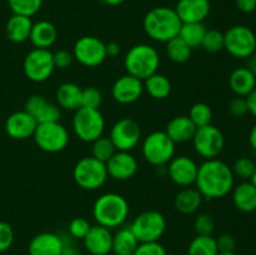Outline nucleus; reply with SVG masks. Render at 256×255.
<instances>
[{"label": "nucleus", "instance_id": "0eeeda50", "mask_svg": "<svg viewBox=\"0 0 256 255\" xmlns=\"http://www.w3.org/2000/svg\"><path fill=\"white\" fill-rule=\"evenodd\" d=\"M72 178L82 189L94 192L106 182L109 175L104 162L92 156H86L76 162L72 170Z\"/></svg>", "mask_w": 256, "mask_h": 255}, {"label": "nucleus", "instance_id": "603ef678", "mask_svg": "<svg viewBox=\"0 0 256 255\" xmlns=\"http://www.w3.org/2000/svg\"><path fill=\"white\" fill-rule=\"evenodd\" d=\"M62 255H80L79 250L72 244H66L64 240V249H62Z\"/></svg>", "mask_w": 256, "mask_h": 255}, {"label": "nucleus", "instance_id": "aec40b11", "mask_svg": "<svg viewBox=\"0 0 256 255\" xmlns=\"http://www.w3.org/2000/svg\"><path fill=\"white\" fill-rule=\"evenodd\" d=\"M84 246L92 255H109L112 252V234L102 225H92L84 238Z\"/></svg>", "mask_w": 256, "mask_h": 255}, {"label": "nucleus", "instance_id": "7ed1b4c3", "mask_svg": "<svg viewBox=\"0 0 256 255\" xmlns=\"http://www.w3.org/2000/svg\"><path fill=\"white\" fill-rule=\"evenodd\" d=\"M129 202L118 192L100 195L92 206V216L96 224L110 230L122 226L129 218Z\"/></svg>", "mask_w": 256, "mask_h": 255}, {"label": "nucleus", "instance_id": "c9c22d12", "mask_svg": "<svg viewBox=\"0 0 256 255\" xmlns=\"http://www.w3.org/2000/svg\"><path fill=\"white\" fill-rule=\"evenodd\" d=\"M8 5L12 14L32 18L42 9V0H8Z\"/></svg>", "mask_w": 256, "mask_h": 255}, {"label": "nucleus", "instance_id": "ddd939ff", "mask_svg": "<svg viewBox=\"0 0 256 255\" xmlns=\"http://www.w3.org/2000/svg\"><path fill=\"white\" fill-rule=\"evenodd\" d=\"M105 42L96 36H82L75 42L72 55L79 64L86 68L100 66L106 56Z\"/></svg>", "mask_w": 256, "mask_h": 255}, {"label": "nucleus", "instance_id": "c85d7f7f", "mask_svg": "<svg viewBox=\"0 0 256 255\" xmlns=\"http://www.w3.org/2000/svg\"><path fill=\"white\" fill-rule=\"evenodd\" d=\"M202 195L194 188H184L176 194L174 199V208L180 214L190 215L199 210L202 202Z\"/></svg>", "mask_w": 256, "mask_h": 255}, {"label": "nucleus", "instance_id": "c03bdc74", "mask_svg": "<svg viewBox=\"0 0 256 255\" xmlns=\"http://www.w3.org/2000/svg\"><path fill=\"white\" fill-rule=\"evenodd\" d=\"M134 255H169L164 245L159 242H140Z\"/></svg>", "mask_w": 256, "mask_h": 255}, {"label": "nucleus", "instance_id": "6e6d98bb", "mask_svg": "<svg viewBox=\"0 0 256 255\" xmlns=\"http://www.w3.org/2000/svg\"><path fill=\"white\" fill-rule=\"evenodd\" d=\"M102 2L110 6H118V5H122L125 0H102Z\"/></svg>", "mask_w": 256, "mask_h": 255}, {"label": "nucleus", "instance_id": "13d9d810", "mask_svg": "<svg viewBox=\"0 0 256 255\" xmlns=\"http://www.w3.org/2000/svg\"><path fill=\"white\" fill-rule=\"evenodd\" d=\"M250 182H252V184H254L255 186H256V169H255V172H254V175H252V179H250Z\"/></svg>", "mask_w": 256, "mask_h": 255}, {"label": "nucleus", "instance_id": "4be33fe9", "mask_svg": "<svg viewBox=\"0 0 256 255\" xmlns=\"http://www.w3.org/2000/svg\"><path fill=\"white\" fill-rule=\"evenodd\" d=\"M64 239L55 232H40L30 242L29 255H62Z\"/></svg>", "mask_w": 256, "mask_h": 255}, {"label": "nucleus", "instance_id": "20e7f679", "mask_svg": "<svg viewBox=\"0 0 256 255\" xmlns=\"http://www.w3.org/2000/svg\"><path fill=\"white\" fill-rule=\"evenodd\" d=\"M128 74L140 80H146L156 74L160 66L159 52L148 44H138L130 48L124 59Z\"/></svg>", "mask_w": 256, "mask_h": 255}, {"label": "nucleus", "instance_id": "bf43d9fd", "mask_svg": "<svg viewBox=\"0 0 256 255\" xmlns=\"http://www.w3.org/2000/svg\"><path fill=\"white\" fill-rule=\"evenodd\" d=\"M252 55H254V56H256V48H255V50H254V54H252Z\"/></svg>", "mask_w": 256, "mask_h": 255}, {"label": "nucleus", "instance_id": "4d7b16f0", "mask_svg": "<svg viewBox=\"0 0 256 255\" xmlns=\"http://www.w3.org/2000/svg\"><path fill=\"white\" fill-rule=\"evenodd\" d=\"M218 255H238L235 252H219Z\"/></svg>", "mask_w": 256, "mask_h": 255}, {"label": "nucleus", "instance_id": "de8ad7c7", "mask_svg": "<svg viewBox=\"0 0 256 255\" xmlns=\"http://www.w3.org/2000/svg\"><path fill=\"white\" fill-rule=\"evenodd\" d=\"M216 242L220 252H235V248H236V239L232 234L220 235L216 239Z\"/></svg>", "mask_w": 256, "mask_h": 255}, {"label": "nucleus", "instance_id": "412c9836", "mask_svg": "<svg viewBox=\"0 0 256 255\" xmlns=\"http://www.w3.org/2000/svg\"><path fill=\"white\" fill-rule=\"evenodd\" d=\"M210 10V0H179L175 8V12L182 24L204 22V20L209 16Z\"/></svg>", "mask_w": 256, "mask_h": 255}, {"label": "nucleus", "instance_id": "393cba45", "mask_svg": "<svg viewBox=\"0 0 256 255\" xmlns=\"http://www.w3.org/2000/svg\"><path fill=\"white\" fill-rule=\"evenodd\" d=\"M29 40L36 49H49L58 40L56 26L48 20L34 22Z\"/></svg>", "mask_w": 256, "mask_h": 255}, {"label": "nucleus", "instance_id": "e433bc0d", "mask_svg": "<svg viewBox=\"0 0 256 255\" xmlns=\"http://www.w3.org/2000/svg\"><path fill=\"white\" fill-rule=\"evenodd\" d=\"M188 116L194 122L195 126L202 128L212 124L214 114H212V109L210 108V105H208L206 102H196L192 106Z\"/></svg>", "mask_w": 256, "mask_h": 255}, {"label": "nucleus", "instance_id": "6ab92c4d", "mask_svg": "<svg viewBox=\"0 0 256 255\" xmlns=\"http://www.w3.org/2000/svg\"><path fill=\"white\" fill-rule=\"evenodd\" d=\"M36 128V120L25 110L12 114L5 122V130L8 135L14 140H26L32 138Z\"/></svg>", "mask_w": 256, "mask_h": 255}, {"label": "nucleus", "instance_id": "4c0bfd02", "mask_svg": "<svg viewBox=\"0 0 256 255\" xmlns=\"http://www.w3.org/2000/svg\"><path fill=\"white\" fill-rule=\"evenodd\" d=\"M225 46V40H224V32H222L220 30H208L206 34H205L204 40H202V48L208 52H220L222 50H224Z\"/></svg>", "mask_w": 256, "mask_h": 255}, {"label": "nucleus", "instance_id": "3c124183", "mask_svg": "<svg viewBox=\"0 0 256 255\" xmlns=\"http://www.w3.org/2000/svg\"><path fill=\"white\" fill-rule=\"evenodd\" d=\"M108 58H116L120 54V45L118 42H108L105 45Z\"/></svg>", "mask_w": 256, "mask_h": 255}, {"label": "nucleus", "instance_id": "1a4fd4ad", "mask_svg": "<svg viewBox=\"0 0 256 255\" xmlns=\"http://www.w3.org/2000/svg\"><path fill=\"white\" fill-rule=\"evenodd\" d=\"M38 148L45 152L55 154L65 150L69 145L70 135L66 128L60 122L38 124L34 134Z\"/></svg>", "mask_w": 256, "mask_h": 255}, {"label": "nucleus", "instance_id": "a211bd4d", "mask_svg": "<svg viewBox=\"0 0 256 255\" xmlns=\"http://www.w3.org/2000/svg\"><path fill=\"white\" fill-rule=\"evenodd\" d=\"M25 112L32 115L38 124L60 122L62 110L59 105L49 102L42 95H32L25 102Z\"/></svg>", "mask_w": 256, "mask_h": 255}, {"label": "nucleus", "instance_id": "c756f323", "mask_svg": "<svg viewBox=\"0 0 256 255\" xmlns=\"http://www.w3.org/2000/svg\"><path fill=\"white\" fill-rule=\"evenodd\" d=\"M139 240L129 228H122L112 235V252L115 255H134L139 246Z\"/></svg>", "mask_w": 256, "mask_h": 255}, {"label": "nucleus", "instance_id": "a878e982", "mask_svg": "<svg viewBox=\"0 0 256 255\" xmlns=\"http://www.w3.org/2000/svg\"><path fill=\"white\" fill-rule=\"evenodd\" d=\"M32 18L22 16V15H12L6 22L5 32H6L8 39L15 44H22L30 39L32 29Z\"/></svg>", "mask_w": 256, "mask_h": 255}, {"label": "nucleus", "instance_id": "f704fd0d", "mask_svg": "<svg viewBox=\"0 0 256 255\" xmlns=\"http://www.w3.org/2000/svg\"><path fill=\"white\" fill-rule=\"evenodd\" d=\"M92 144V156L99 162H104V164H106L112 159V155L118 152L109 136L99 138Z\"/></svg>", "mask_w": 256, "mask_h": 255}, {"label": "nucleus", "instance_id": "bb28decb", "mask_svg": "<svg viewBox=\"0 0 256 255\" xmlns=\"http://www.w3.org/2000/svg\"><path fill=\"white\" fill-rule=\"evenodd\" d=\"M82 89L74 82H64L56 90V102L60 109L76 112L82 106Z\"/></svg>", "mask_w": 256, "mask_h": 255}, {"label": "nucleus", "instance_id": "b1692460", "mask_svg": "<svg viewBox=\"0 0 256 255\" xmlns=\"http://www.w3.org/2000/svg\"><path fill=\"white\" fill-rule=\"evenodd\" d=\"M232 202L239 212H256V186L252 182H242L232 189Z\"/></svg>", "mask_w": 256, "mask_h": 255}, {"label": "nucleus", "instance_id": "5701e85b", "mask_svg": "<svg viewBox=\"0 0 256 255\" xmlns=\"http://www.w3.org/2000/svg\"><path fill=\"white\" fill-rule=\"evenodd\" d=\"M196 129L198 128L188 115H180V116L172 118L168 122L166 129L164 132L175 144H184V142H192Z\"/></svg>", "mask_w": 256, "mask_h": 255}, {"label": "nucleus", "instance_id": "37998d69", "mask_svg": "<svg viewBox=\"0 0 256 255\" xmlns=\"http://www.w3.org/2000/svg\"><path fill=\"white\" fill-rule=\"evenodd\" d=\"M14 244V230L12 225L0 222V252H8Z\"/></svg>", "mask_w": 256, "mask_h": 255}, {"label": "nucleus", "instance_id": "a18cd8bd", "mask_svg": "<svg viewBox=\"0 0 256 255\" xmlns=\"http://www.w3.org/2000/svg\"><path fill=\"white\" fill-rule=\"evenodd\" d=\"M229 114L232 115L234 118H242L246 114H249V108H248L246 98L236 96L229 102Z\"/></svg>", "mask_w": 256, "mask_h": 255}, {"label": "nucleus", "instance_id": "9d476101", "mask_svg": "<svg viewBox=\"0 0 256 255\" xmlns=\"http://www.w3.org/2000/svg\"><path fill=\"white\" fill-rule=\"evenodd\" d=\"M194 150L205 160L218 159L225 146V136L215 125H205L198 128L192 140Z\"/></svg>", "mask_w": 256, "mask_h": 255}, {"label": "nucleus", "instance_id": "a19ab883", "mask_svg": "<svg viewBox=\"0 0 256 255\" xmlns=\"http://www.w3.org/2000/svg\"><path fill=\"white\" fill-rule=\"evenodd\" d=\"M82 102L84 108L99 109L102 104V94L100 92V90H98L94 86L85 88V89H82Z\"/></svg>", "mask_w": 256, "mask_h": 255}, {"label": "nucleus", "instance_id": "9b49d317", "mask_svg": "<svg viewBox=\"0 0 256 255\" xmlns=\"http://www.w3.org/2000/svg\"><path fill=\"white\" fill-rule=\"evenodd\" d=\"M224 49L236 59H248L254 54L256 34L245 25H234L224 32Z\"/></svg>", "mask_w": 256, "mask_h": 255}, {"label": "nucleus", "instance_id": "79ce46f5", "mask_svg": "<svg viewBox=\"0 0 256 255\" xmlns=\"http://www.w3.org/2000/svg\"><path fill=\"white\" fill-rule=\"evenodd\" d=\"M90 228H92V224L89 222V220H86L85 218H75L69 224V234L74 239L84 240Z\"/></svg>", "mask_w": 256, "mask_h": 255}, {"label": "nucleus", "instance_id": "473e14b6", "mask_svg": "<svg viewBox=\"0 0 256 255\" xmlns=\"http://www.w3.org/2000/svg\"><path fill=\"white\" fill-rule=\"evenodd\" d=\"M192 49L180 36L166 42V55L175 64H184L192 58Z\"/></svg>", "mask_w": 256, "mask_h": 255}, {"label": "nucleus", "instance_id": "dca6fc26", "mask_svg": "<svg viewBox=\"0 0 256 255\" xmlns=\"http://www.w3.org/2000/svg\"><path fill=\"white\" fill-rule=\"evenodd\" d=\"M144 92V82L126 74L120 76L112 88V96L116 102L130 105L136 102Z\"/></svg>", "mask_w": 256, "mask_h": 255}, {"label": "nucleus", "instance_id": "2eb2a0df", "mask_svg": "<svg viewBox=\"0 0 256 255\" xmlns=\"http://www.w3.org/2000/svg\"><path fill=\"white\" fill-rule=\"evenodd\" d=\"M199 172V165L189 156H174L168 164V174L174 184L182 188H190L195 185Z\"/></svg>", "mask_w": 256, "mask_h": 255}, {"label": "nucleus", "instance_id": "8fccbe9b", "mask_svg": "<svg viewBox=\"0 0 256 255\" xmlns=\"http://www.w3.org/2000/svg\"><path fill=\"white\" fill-rule=\"evenodd\" d=\"M248 108H249V114L256 118V88L246 96Z\"/></svg>", "mask_w": 256, "mask_h": 255}, {"label": "nucleus", "instance_id": "5fc2aeb1", "mask_svg": "<svg viewBox=\"0 0 256 255\" xmlns=\"http://www.w3.org/2000/svg\"><path fill=\"white\" fill-rule=\"evenodd\" d=\"M249 144H250V146L252 148V150L256 152V124L252 128V130H250Z\"/></svg>", "mask_w": 256, "mask_h": 255}, {"label": "nucleus", "instance_id": "864d4df0", "mask_svg": "<svg viewBox=\"0 0 256 255\" xmlns=\"http://www.w3.org/2000/svg\"><path fill=\"white\" fill-rule=\"evenodd\" d=\"M248 62H246V66L248 69L250 70V72L254 74V76L256 78V56H254V55H252L250 58H248Z\"/></svg>", "mask_w": 256, "mask_h": 255}, {"label": "nucleus", "instance_id": "cd10ccee", "mask_svg": "<svg viewBox=\"0 0 256 255\" xmlns=\"http://www.w3.org/2000/svg\"><path fill=\"white\" fill-rule=\"evenodd\" d=\"M229 86L236 96L246 98L256 88V78L248 68H238L230 74Z\"/></svg>", "mask_w": 256, "mask_h": 255}, {"label": "nucleus", "instance_id": "f3484780", "mask_svg": "<svg viewBox=\"0 0 256 255\" xmlns=\"http://www.w3.org/2000/svg\"><path fill=\"white\" fill-rule=\"evenodd\" d=\"M105 165L109 178L118 182L130 180L139 170V162L130 152H116Z\"/></svg>", "mask_w": 256, "mask_h": 255}, {"label": "nucleus", "instance_id": "ea45409f", "mask_svg": "<svg viewBox=\"0 0 256 255\" xmlns=\"http://www.w3.org/2000/svg\"><path fill=\"white\" fill-rule=\"evenodd\" d=\"M194 230L196 235L210 236L215 232V220L209 214L198 215L194 222Z\"/></svg>", "mask_w": 256, "mask_h": 255}, {"label": "nucleus", "instance_id": "423d86ee", "mask_svg": "<svg viewBox=\"0 0 256 255\" xmlns=\"http://www.w3.org/2000/svg\"><path fill=\"white\" fill-rule=\"evenodd\" d=\"M72 130L78 139L84 142H94L104 136L105 119L99 109L80 108L72 118Z\"/></svg>", "mask_w": 256, "mask_h": 255}, {"label": "nucleus", "instance_id": "49530a36", "mask_svg": "<svg viewBox=\"0 0 256 255\" xmlns=\"http://www.w3.org/2000/svg\"><path fill=\"white\" fill-rule=\"evenodd\" d=\"M52 58H54V65L55 69L64 70L72 66V62H74V55L72 52L68 50H58L56 52H52Z\"/></svg>", "mask_w": 256, "mask_h": 255}, {"label": "nucleus", "instance_id": "09e8293b", "mask_svg": "<svg viewBox=\"0 0 256 255\" xmlns=\"http://www.w3.org/2000/svg\"><path fill=\"white\" fill-rule=\"evenodd\" d=\"M235 4L244 14H252L256 10V0H235Z\"/></svg>", "mask_w": 256, "mask_h": 255}, {"label": "nucleus", "instance_id": "6e6552de", "mask_svg": "<svg viewBox=\"0 0 256 255\" xmlns=\"http://www.w3.org/2000/svg\"><path fill=\"white\" fill-rule=\"evenodd\" d=\"M166 219L162 212L156 210H148L142 212L130 225V229L139 242H159L166 232Z\"/></svg>", "mask_w": 256, "mask_h": 255}, {"label": "nucleus", "instance_id": "2f4dec72", "mask_svg": "<svg viewBox=\"0 0 256 255\" xmlns=\"http://www.w3.org/2000/svg\"><path fill=\"white\" fill-rule=\"evenodd\" d=\"M208 29L204 22H185L182 25L179 36L189 45L192 49L202 48V40Z\"/></svg>", "mask_w": 256, "mask_h": 255}, {"label": "nucleus", "instance_id": "58836bf2", "mask_svg": "<svg viewBox=\"0 0 256 255\" xmlns=\"http://www.w3.org/2000/svg\"><path fill=\"white\" fill-rule=\"evenodd\" d=\"M232 169L235 178H239L242 182H250V179H252L255 172L256 164L254 160L250 159V158L242 156L235 162L234 166Z\"/></svg>", "mask_w": 256, "mask_h": 255}, {"label": "nucleus", "instance_id": "f8f14e48", "mask_svg": "<svg viewBox=\"0 0 256 255\" xmlns=\"http://www.w3.org/2000/svg\"><path fill=\"white\" fill-rule=\"evenodd\" d=\"M25 76L34 82H44L54 74L55 65L52 52L49 49H32L25 56L22 64Z\"/></svg>", "mask_w": 256, "mask_h": 255}, {"label": "nucleus", "instance_id": "f03ea898", "mask_svg": "<svg viewBox=\"0 0 256 255\" xmlns=\"http://www.w3.org/2000/svg\"><path fill=\"white\" fill-rule=\"evenodd\" d=\"M182 20L172 8L158 6L148 12L142 26L144 32L152 40L158 42H168L179 36Z\"/></svg>", "mask_w": 256, "mask_h": 255}, {"label": "nucleus", "instance_id": "39448f33", "mask_svg": "<svg viewBox=\"0 0 256 255\" xmlns=\"http://www.w3.org/2000/svg\"><path fill=\"white\" fill-rule=\"evenodd\" d=\"M176 144L165 132H152L142 142V152L150 165L156 168L166 166L175 156Z\"/></svg>", "mask_w": 256, "mask_h": 255}, {"label": "nucleus", "instance_id": "7c9ffc66", "mask_svg": "<svg viewBox=\"0 0 256 255\" xmlns=\"http://www.w3.org/2000/svg\"><path fill=\"white\" fill-rule=\"evenodd\" d=\"M144 90H146V92L152 99L165 100L172 94V85L169 78L156 72L144 80Z\"/></svg>", "mask_w": 256, "mask_h": 255}, {"label": "nucleus", "instance_id": "72a5a7b5", "mask_svg": "<svg viewBox=\"0 0 256 255\" xmlns=\"http://www.w3.org/2000/svg\"><path fill=\"white\" fill-rule=\"evenodd\" d=\"M219 252L216 239L212 235H196L188 248V255H218Z\"/></svg>", "mask_w": 256, "mask_h": 255}, {"label": "nucleus", "instance_id": "f257e3e1", "mask_svg": "<svg viewBox=\"0 0 256 255\" xmlns=\"http://www.w3.org/2000/svg\"><path fill=\"white\" fill-rule=\"evenodd\" d=\"M195 186L205 199H222L234 189V172L232 168L222 160H205L199 165Z\"/></svg>", "mask_w": 256, "mask_h": 255}, {"label": "nucleus", "instance_id": "4468645a", "mask_svg": "<svg viewBox=\"0 0 256 255\" xmlns=\"http://www.w3.org/2000/svg\"><path fill=\"white\" fill-rule=\"evenodd\" d=\"M142 128L130 118H122L112 125L110 130V140L118 152H132L142 140Z\"/></svg>", "mask_w": 256, "mask_h": 255}]
</instances>
